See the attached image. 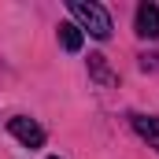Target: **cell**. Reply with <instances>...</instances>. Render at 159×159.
I'll use <instances>...</instances> for the list:
<instances>
[{
	"label": "cell",
	"instance_id": "obj_5",
	"mask_svg": "<svg viewBox=\"0 0 159 159\" xmlns=\"http://www.w3.org/2000/svg\"><path fill=\"white\" fill-rule=\"evenodd\" d=\"M89 74L100 81V85H115V81H119V74L107 67V59H104L100 52H93V56H89Z\"/></svg>",
	"mask_w": 159,
	"mask_h": 159
},
{
	"label": "cell",
	"instance_id": "obj_2",
	"mask_svg": "<svg viewBox=\"0 0 159 159\" xmlns=\"http://www.w3.org/2000/svg\"><path fill=\"white\" fill-rule=\"evenodd\" d=\"M7 133H11L15 141H22L26 148H41V144H44V129H41L34 119H26V115H15V119L7 122Z\"/></svg>",
	"mask_w": 159,
	"mask_h": 159
},
{
	"label": "cell",
	"instance_id": "obj_3",
	"mask_svg": "<svg viewBox=\"0 0 159 159\" xmlns=\"http://www.w3.org/2000/svg\"><path fill=\"white\" fill-rule=\"evenodd\" d=\"M137 34L148 37V41L159 37V7H156V4H148V0L137 7Z\"/></svg>",
	"mask_w": 159,
	"mask_h": 159
},
{
	"label": "cell",
	"instance_id": "obj_7",
	"mask_svg": "<svg viewBox=\"0 0 159 159\" xmlns=\"http://www.w3.org/2000/svg\"><path fill=\"white\" fill-rule=\"evenodd\" d=\"M48 159H56V156H48Z\"/></svg>",
	"mask_w": 159,
	"mask_h": 159
},
{
	"label": "cell",
	"instance_id": "obj_1",
	"mask_svg": "<svg viewBox=\"0 0 159 159\" xmlns=\"http://www.w3.org/2000/svg\"><path fill=\"white\" fill-rule=\"evenodd\" d=\"M67 7H70V15L81 22V30H89V37H96V41L111 37V15L100 4H93V0H70Z\"/></svg>",
	"mask_w": 159,
	"mask_h": 159
},
{
	"label": "cell",
	"instance_id": "obj_6",
	"mask_svg": "<svg viewBox=\"0 0 159 159\" xmlns=\"http://www.w3.org/2000/svg\"><path fill=\"white\" fill-rule=\"evenodd\" d=\"M81 26H74V22H59V44L67 48V52H81Z\"/></svg>",
	"mask_w": 159,
	"mask_h": 159
},
{
	"label": "cell",
	"instance_id": "obj_4",
	"mask_svg": "<svg viewBox=\"0 0 159 159\" xmlns=\"http://www.w3.org/2000/svg\"><path fill=\"white\" fill-rule=\"evenodd\" d=\"M133 129L141 141H148V148L159 152V115H133Z\"/></svg>",
	"mask_w": 159,
	"mask_h": 159
}]
</instances>
